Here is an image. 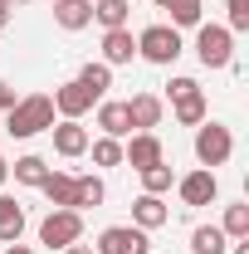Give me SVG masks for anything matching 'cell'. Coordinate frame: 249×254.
I'll return each mask as SVG.
<instances>
[{
    "instance_id": "14",
    "label": "cell",
    "mask_w": 249,
    "mask_h": 254,
    "mask_svg": "<svg viewBox=\"0 0 249 254\" xmlns=\"http://www.w3.org/2000/svg\"><path fill=\"white\" fill-rule=\"evenodd\" d=\"M49 132H54V152H59V157H83V152H88V127L83 123H68V118H63V123L49 127Z\"/></svg>"
},
{
    "instance_id": "16",
    "label": "cell",
    "mask_w": 249,
    "mask_h": 254,
    "mask_svg": "<svg viewBox=\"0 0 249 254\" xmlns=\"http://www.w3.org/2000/svg\"><path fill=\"white\" fill-rule=\"evenodd\" d=\"M54 25L59 30H88L93 25V0H54Z\"/></svg>"
},
{
    "instance_id": "15",
    "label": "cell",
    "mask_w": 249,
    "mask_h": 254,
    "mask_svg": "<svg viewBox=\"0 0 249 254\" xmlns=\"http://www.w3.org/2000/svg\"><path fill=\"white\" fill-rule=\"evenodd\" d=\"M98 132H103V137H118V142H123V137H132L127 103H113V98H108V103H98Z\"/></svg>"
},
{
    "instance_id": "34",
    "label": "cell",
    "mask_w": 249,
    "mask_h": 254,
    "mask_svg": "<svg viewBox=\"0 0 249 254\" xmlns=\"http://www.w3.org/2000/svg\"><path fill=\"white\" fill-rule=\"evenodd\" d=\"M235 254H249V240H235Z\"/></svg>"
},
{
    "instance_id": "9",
    "label": "cell",
    "mask_w": 249,
    "mask_h": 254,
    "mask_svg": "<svg viewBox=\"0 0 249 254\" xmlns=\"http://www.w3.org/2000/svg\"><path fill=\"white\" fill-rule=\"evenodd\" d=\"M176 190H181V200L195 210V205H210V200L220 195V181H215V171L200 166V171H186V176L176 181Z\"/></svg>"
},
{
    "instance_id": "5",
    "label": "cell",
    "mask_w": 249,
    "mask_h": 254,
    "mask_svg": "<svg viewBox=\"0 0 249 254\" xmlns=\"http://www.w3.org/2000/svg\"><path fill=\"white\" fill-rule=\"evenodd\" d=\"M166 88H171V113H176L181 127H200L205 123V93H200L195 78H171Z\"/></svg>"
},
{
    "instance_id": "10",
    "label": "cell",
    "mask_w": 249,
    "mask_h": 254,
    "mask_svg": "<svg viewBox=\"0 0 249 254\" xmlns=\"http://www.w3.org/2000/svg\"><path fill=\"white\" fill-rule=\"evenodd\" d=\"M93 103H98V98L88 93V88H83L78 78H73V83H59V88H54V113H59V118H68V123H78V118H83V113H88Z\"/></svg>"
},
{
    "instance_id": "13",
    "label": "cell",
    "mask_w": 249,
    "mask_h": 254,
    "mask_svg": "<svg viewBox=\"0 0 249 254\" xmlns=\"http://www.w3.org/2000/svg\"><path fill=\"white\" fill-rule=\"evenodd\" d=\"M137 59V39L132 30H103V64L118 68V64H132Z\"/></svg>"
},
{
    "instance_id": "20",
    "label": "cell",
    "mask_w": 249,
    "mask_h": 254,
    "mask_svg": "<svg viewBox=\"0 0 249 254\" xmlns=\"http://www.w3.org/2000/svg\"><path fill=\"white\" fill-rule=\"evenodd\" d=\"M225 250H230V240H225L220 225H195L190 230V254H225Z\"/></svg>"
},
{
    "instance_id": "25",
    "label": "cell",
    "mask_w": 249,
    "mask_h": 254,
    "mask_svg": "<svg viewBox=\"0 0 249 254\" xmlns=\"http://www.w3.org/2000/svg\"><path fill=\"white\" fill-rule=\"evenodd\" d=\"M78 83H83V88H88V93H93L98 103H103V93L113 88V68H108V64H83V73H78Z\"/></svg>"
},
{
    "instance_id": "19",
    "label": "cell",
    "mask_w": 249,
    "mask_h": 254,
    "mask_svg": "<svg viewBox=\"0 0 249 254\" xmlns=\"http://www.w3.org/2000/svg\"><path fill=\"white\" fill-rule=\"evenodd\" d=\"M39 190L49 195V205H54V210H73V176H68V171H49Z\"/></svg>"
},
{
    "instance_id": "24",
    "label": "cell",
    "mask_w": 249,
    "mask_h": 254,
    "mask_svg": "<svg viewBox=\"0 0 249 254\" xmlns=\"http://www.w3.org/2000/svg\"><path fill=\"white\" fill-rule=\"evenodd\" d=\"M161 10H171V25L176 30H190V25H200V0H156Z\"/></svg>"
},
{
    "instance_id": "32",
    "label": "cell",
    "mask_w": 249,
    "mask_h": 254,
    "mask_svg": "<svg viewBox=\"0 0 249 254\" xmlns=\"http://www.w3.org/2000/svg\"><path fill=\"white\" fill-rule=\"evenodd\" d=\"M5 25H10V5L0 0V30H5Z\"/></svg>"
},
{
    "instance_id": "27",
    "label": "cell",
    "mask_w": 249,
    "mask_h": 254,
    "mask_svg": "<svg viewBox=\"0 0 249 254\" xmlns=\"http://www.w3.org/2000/svg\"><path fill=\"white\" fill-rule=\"evenodd\" d=\"M88 152H93V166H123V142L118 137H98V142H88Z\"/></svg>"
},
{
    "instance_id": "21",
    "label": "cell",
    "mask_w": 249,
    "mask_h": 254,
    "mask_svg": "<svg viewBox=\"0 0 249 254\" xmlns=\"http://www.w3.org/2000/svg\"><path fill=\"white\" fill-rule=\"evenodd\" d=\"M127 15H132L127 0H93V20L103 30H127Z\"/></svg>"
},
{
    "instance_id": "33",
    "label": "cell",
    "mask_w": 249,
    "mask_h": 254,
    "mask_svg": "<svg viewBox=\"0 0 249 254\" xmlns=\"http://www.w3.org/2000/svg\"><path fill=\"white\" fill-rule=\"evenodd\" d=\"M5 181H10V161L0 157V186H5Z\"/></svg>"
},
{
    "instance_id": "4",
    "label": "cell",
    "mask_w": 249,
    "mask_h": 254,
    "mask_svg": "<svg viewBox=\"0 0 249 254\" xmlns=\"http://www.w3.org/2000/svg\"><path fill=\"white\" fill-rule=\"evenodd\" d=\"M195 59L205 68H230L235 64V34L225 25H200L195 30Z\"/></svg>"
},
{
    "instance_id": "35",
    "label": "cell",
    "mask_w": 249,
    "mask_h": 254,
    "mask_svg": "<svg viewBox=\"0 0 249 254\" xmlns=\"http://www.w3.org/2000/svg\"><path fill=\"white\" fill-rule=\"evenodd\" d=\"M5 5H10V10H15V5H30V0H5Z\"/></svg>"
},
{
    "instance_id": "29",
    "label": "cell",
    "mask_w": 249,
    "mask_h": 254,
    "mask_svg": "<svg viewBox=\"0 0 249 254\" xmlns=\"http://www.w3.org/2000/svg\"><path fill=\"white\" fill-rule=\"evenodd\" d=\"M15 103H20V98H15V88H10V83H5V78H0V113H10V108H15Z\"/></svg>"
},
{
    "instance_id": "11",
    "label": "cell",
    "mask_w": 249,
    "mask_h": 254,
    "mask_svg": "<svg viewBox=\"0 0 249 254\" xmlns=\"http://www.w3.org/2000/svg\"><path fill=\"white\" fill-rule=\"evenodd\" d=\"M166 220H171V210H166V200H161V195H147V190H142V195L132 200V225H137V230H147V235H152V230H161Z\"/></svg>"
},
{
    "instance_id": "7",
    "label": "cell",
    "mask_w": 249,
    "mask_h": 254,
    "mask_svg": "<svg viewBox=\"0 0 249 254\" xmlns=\"http://www.w3.org/2000/svg\"><path fill=\"white\" fill-rule=\"evenodd\" d=\"M93 254H152V240H147V230H137V225H108V230L98 235Z\"/></svg>"
},
{
    "instance_id": "28",
    "label": "cell",
    "mask_w": 249,
    "mask_h": 254,
    "mask_svg": "<svg viewBox=\"0 0 249 254\" xmlns=\"http://www.w3.org/2000/svg\"><path fill=\"white\" fill-rule=\"evenodd\" d=\"M225 10H230V34H245L249 30V0H225Z\"/></svg>"
},
{
    "instance_id": "31",
    "label": "cell",
    "mask_w": 249,
    "mask_h": 254,
    "mask_svg": "<svg viewBox=\"0 0 249 254\" xmlns=\"http://www.w3.org/2000/svg\"><path fill=\"white\" fill-rule=\"evenodd\" d=\"M5 254H34L30 245H20V240H15V245H5Z\"/></svg>"
},
{
    "instance_id": "2",
    "label": "cell",
    "mask_w": 249,
    "mask_h": 254,
    "mask_svg": "<svg viewBox=\"0 0 249 254\" xmlns=\"http://www.w3.org/2000/svg\"><path fill=\"white\" fill-rule=\"evenodd\" d=\"M181 30L176 25H147V30L137 34V54L147 64H161V68H171V64L181 59Z\"/></svg>"
},
{
    "instance_id": "6",
    "label": "cell",
    "mask_w": 249,
    "mask_h": 254,
    "mask_svg": "<svg viewBox=\"0 0 249 254\" xmlns=\"http://www.w3.org/2000/svg\"><path fill=\"white\" fill-rule=\"evenodd\" d=\"M73 240H83V215H78V210H49V215L39 220V245L68 250Z\"/></svg>"
},
{
    "instance_id": "8",
    "label": "cell",
    "mask_w": 249,
    "mask_h": 254,
    "mask_svg": "<svg viewBox=\"0 0 249 254\" xmlns=\"http://www.w3.org/2000/svg\"><path fill=\"white\" fill-rule=\"evenodd\" d=\"M123 161L132 166V171H147V166H156V161H166V147H161L156 132H132L127 147H123Z\"/></svg>"
},
{
    "instance_id": "26",
    "label": "cell",
    "mask_w": 249,
    "mask_h": 254,
    "mask_svg": "<svg viewBox=\"0 0 249 254\" xmlns=\"http://www.w3.org/2000/svg\"><path fill=\"white\" fill-rule=\"evenodd\" d=\"M225 240H249V205L240 200V205H225Z\"/></svg>"
},
{
    "instance_id": "1",
    "label": "cell",
    "mask_w": 249,
    "mask_h": 254,
    "mask_svg": "<svg viewBox=\"0 0 249 254\" xmlns=\"http://www.w3.org/2000/svg\"><path fill=\"white\" fill-rule=\"evenodd\" d=\"M49 127H54V98L49 93H30V98H20V103L5 113V132L20 137V142H30V137L49 132Z\"/></svg>"
},
{
    "instance_id": "3",
    "label": "cell",
    "mask_w": 249,
    "mask_h": 254,
    "mask_svg": "<svg viewBox=\"0 0 249 254\" xmlns=\"http://www.w3.org/2000/svg\"><path fill=\"white\" fill-rule=\"evenodd\" d=\"M230 157H235V137H230V127L205 118V123L195 127V161H200L205 171H215V166H225Z\"/></svg>"
},
{
    "instance_id": "17",
    "label": "cell",
    "mask_w": 249,
    "mask_h": 254,
    "mask_svg": "<svg viewBox=\"0 0 249 254\" xmlns=\"http://www.w3.org/2000/svg\"><path fill=\"white\" fill-rule=\"evenodd\" d=\"M25 235V205L15 195H0V245H15Z\"/></svg>"
},
{
    "instance_id": "30",
    "label": "cell",
    "mask_w": 249,
    "mask_h": 254,
    "mask_svg": "<svg viewBox=\"0 0 249 254\" xmlns=\"http://www.w3.org/2000/svg\"><path fill=\"white\" fill-rule=\"evenodd\" d=\"M59 254H93V245H83V240H73L68 250H59Z\"/></svg>"
},
{
    "instance_id": "22",
    "label": "cell",
    "mask_w": 249,
    "mask_h": 254,
    "mask_svg": "<svg viewBox=\"0 0 249 254\" xmlns=\"http://www.w3.org/2000/svg\"><path fill=\"white\" fill-rule=\"evenodd\" d=\"M49 171H54V166H49V161L44 157H20L15 161V166H10V176H15V181H20V186H44V176H49Z\"/></svg>"
},
{
    "instance_id": "18",
    "label": "cell",
    "mask_w": 249,
    "mask_h": 254,
    "mask_svg": "<svg viewBox=\"0 0 249 254\" xmlns=\"http://www.w3.org/2000/svg\"><path fill=\"white\" fill-rule=\"evenodd\" d=\"M108 200L103 176H73V210H98Z\"/></svg>"
},
{
    "instance_id": "23",
    "label": "cell",
    "mask_w": 249,
    "mask_h": 254,
    "mask_svg": "<svg viewBox=\"0 0 249 254\" xmlns=\"http://www.w3.org/2000/svg\"><path fill=\"white\" fill-rule=\"evenodd\" d=\"M137 176H142V190H147V195H166V190L176 186V171H171L166 161H156V166L137 171Z\"/></svg>"
},
{
    "instance_id": "12",
    "label": "cell",
    "mask_w": 249,
    "mask_h": 254,
    "mask_svg": "<svg viewBox=\"0 0 249 254\" xmlns=\"http://www.w3.org/2000/svg\"><path fill=\"white\" fill-rule=\"evenodd\" d=\"M161 113H166V108H161L156 93H132V98H127V118H132L137 132H152V127L161 123Z\"/></svg>"
}]
</instances>
